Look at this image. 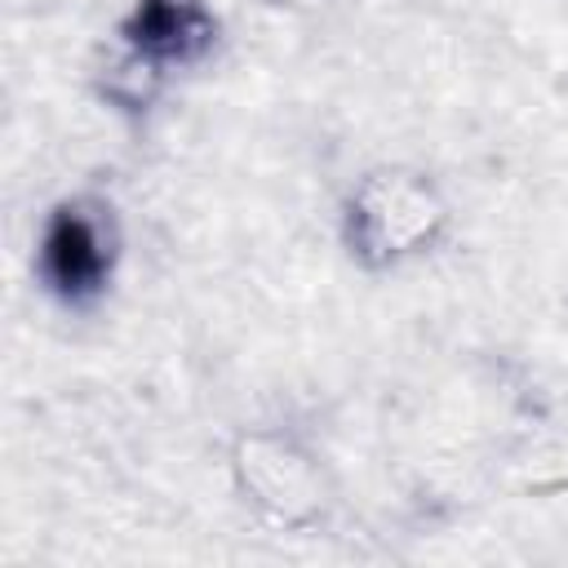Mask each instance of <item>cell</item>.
<instances>
[{
	"mask_svg": "<svg viewBox=\"0 0 568 568\" xmlns=\"http://www.w3.org/2000/svg\"><path fill=\"white\" fill-rule=\"evenodd\" d=\"M40 266H44V280H49L62 297H71V302L98 293L102 280H106V248H102L98 226H93L80 209L53 213V222H49V231H44Z\"/></svg>",
	"mask_w": 568,
	"mask_h": 568,
	"instance_id": "1",
	"label": "cell"
},
{
	"mask_svg": "<svg viewBox=\"0 0 568 568\" xmlns=\"http://www.w3.org/2000/svg\"><path fill=\"white\" fill-rule=\"evenodd\" d=\"M133 40L151 53H186V44L204 40V22L186 0H142Z\"/></svg>",
	"mask_w": 568,
	"mask_h": 568,
	"instance_id": "2",
	"label": "cell"
}]
</instances>
